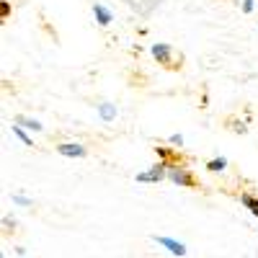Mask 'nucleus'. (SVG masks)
Masks as SVG:
<instances>
[{
    "label": "nucleus",
    "instance_id": "obj_3",
    "mask_svg": "<svg viewBox=\"0 0 258 258\" xmlns=\"http://www.w3.org/2000/svg\"><path fill=\"white\" fill-rule=\"evenodd\" d=\"M165 176H168V165H165V163H158V165L150 168L147 173H140L137 181H140V183H160Z\"/></svg>",
    "mask_w": 258,
    "mask_h": 258
},
{
    "label": "nucleus",
    "instance_id": "obj_12",
    "mask_svg": "<svg viewBox=\"0 0 258 258\" xmlns=\"http://www.w3.org/2000/svg\"><path fill=\"white\" fill-rule=\"evenodd\" d=\"M13 135H16V137H18L21 142H24V145H31V137H29V135H26V132H24V129H21V126H18V124L13 126Z\"/></svg>",
    "mask_w": 258,
    "mask_h": 258
},
{
    "label": "nucleus",
    "instance_id": "obj_17",
    "mask_svg": "<svg viewBox=\"0 0 258 258\" xmlns=\"http://www.w3.org/2000/svg\"><path fill=\"white\" fill-rule=\"evenodd\" d=\"M232 3H240V0H232Z\"/></svg>",
    "mask_w": 258,
    "mask_h": 258
},
{
    "label": "nucleus",
    "instance_id": "obj_13",
    "mask_svg": "<svg viewBox=\"0 0 258 258\" xmlns=\"http://www.w3.org/2000/svg\"><path fill=\"white\" fill-rule=\"evenodd\" d=\"M11 16V3L8 0H3V3H0V21H6Z\"/></svg>",
    "mask_w": 258,
    "mask_h": 258
},
{
    "label": "nucleus",
    "instance_id": "obj_1",
    "mask_svg": "<svg viewBox=\"0 0 258 258\" xmlns=\"http://www.w3.org/2000/svg\"><path fill=\"white\" fill-rule=\"evenodd\" d=\"M168 178L173 181V183H178V186H188V188H197V186H199V181L194 178L191 170H186V168H181V165L168 168Z\"/></svg>",
    "mask_w": 258,
    "mask_h": 258
},
{
    "label": "nucleus",
    "instance_id": "obj_10",
    "mask_svg": "<svg viewBox=\"0 0 258 258\" xmlns=\"http://www.w3.org/2000/svg\"><path fill=\"white\" fill-rule=\"evenodd\" d=\"M16 124L18 126H26V129H36V132L41 129V124L36 119H29V116H16Z\"/></svg>",
    "mask_w": 258,
    "mask_h": 258
},
{
    "label": "nucleus",
    "instance_id": "obj_15",
    "mask_svg": "<svg viewBox=\"0 0 258 258\" xmlns=\"http://www.w3.org/2000/svg\"><path fill=\"white\" fill-rule=\"evenodd\" d=\"M243 11H245V13L253 11V0H245V3H243Z\"/></svg>",
    "mask_w": 258,
    "mask_h": 258
},
{
    "label": "nucleus",
    "instance_id": "obj_2",
    "mask_svg": "<svg viewBox=\"0 0 258 258\" xmlns=\"http://www.w3.org/2000/svg\"><path fill=\"white\" fill-rule=\"evenodd\" d=\"M153 57L168 70H178L176 62H173V47L170 44H153Z\"/></svg>",
    "mask_w": 258,
    "mask_h": 258
},
{
    "label": "nucleus",
    "instance_id": "obj_4",
    "mask_svg": "<svg viewBox=\"0 0 258 258\" xmlns=\"http://www.w3.org/2000/svg\"><path fill=\"white\" fill-rule=\"evenodd\" d=\"M57 153L62 155V158H85V145H80V142H62V145H57Z\"/></svg>",
    "mask_w": 258,
    "mask_h": 258
},
{
    "label": "nucleus",
    "instance_id": "obj_11",
    "mask_svg": "<svg viewBox=\"0 0 258 258\" xmlns=\"http://www.w3.org/2000/svg\"><path fill=\"white\" fill-rule=\"evenodd\" d=\"M225 168H227V160L225 158H214V160L207 163V170H212V173H220V170H225Z\"/></svg>",
    "mask_w": 258,
    "mask_h": 258
},
{
    "label": "nucleus",
    "instance_id": "obj_6",
    "mask_svg": "<svg viewBox=\"0 0 258 258\" xmlns=\"http://www.w3.org/2000/svg\"><path fill=\"white\" fill-rule=\"evenodd\" d=\"M124 3L132 8L135 13L147 16V13H153V11H155V6H160V0H124Z\"/></svg>",
    "mask_w": 258,
    "mask_h": 258
},
{
    "label": "nucleus",
    "instance_id": "obj_7",
    "mask_svg": "<svg viewBox=\"0 0 258 258\" xmlns=\"http://www.w3.org/2000/svg\"><path fill=\"white\" fill-rule=\"evenodd\" d=\"M93 16H96V21L101 26H109L111 21H114V16H111V11H106L103 6H93Z\"/></svg>",
    "mask_w": 258,
    "mask_h": 258
},
{
    "label": "nucleus",
    "instance_id": "obj_9",
    "mask_svg": "<svg viewBox=\"0 0 258 258\" xmlns=\"http://www.w3.org/2000/svg\"><path fill=\"white\" fill-rule=\"evenodd\" d=\"M98 114L103 121H114L116 119V109H114V103H101L98 106Z\"/></svg>",
    "mask_w": 258,
    "mask_h": 258
},
{
    "label": "nucleus",
    "instance_id": "obj_14",
    "mask_svg": "<svg viewBox=\"0 0 258 258\" xmlns=\"http://www.w3.org/2000/svg\"><path fill=\"white\" fill-rule=\"evenodd\" d=\"M13 202L21 204V207H29V204H31V199H26V197H13Z\"/></svg>",
    "mask_w": 258,
    "mask_h": 258
},
{
    "label": "nucleus",
    "instance_id": "obj_5",
    "mask_svg": "<svg viewBox=\"0 0 258 258\" xmlns=\"http://www.w3.org/2000/svg\"><path fill=\"white\" fill-rule=\"evenodd\" d=\"M153 240H155L158 245L168 248L173 255H186V245H183V243H178V240H173V238H165V235H153Z\"/></svg>",
    "mask_w": 258,
    "mask_h": 258
},
{
    "label": "nucleus",
    "instance_id": "obj_8",
    "mask_svg": "<svg viewBox=\"0 0 258 258\" xmlns=\"http://www.w3.org/2000/svg\"><path fill=\"white\" fill-rule=\"evenodd\" d=\"M240 202H243V207L253 214V217H258V197H253V194H243Z\"/></svg>",
    "mask_w": 258,
    "mask_h": 258
},
{
    "label": "nucleus",
    "instance_id": "obj_16",
    "mask_svg": "<svg viewBox=\"0 0 258 258\" xmlns=\"http://www.w3.org/2000/svg\"><path fill=\"white\" fill-rule=\"evenodd\" d=\"M170 142H173V145H183V137L181 135H173V137H170Z\"/></svg>",
    "mask_w": 258,
    "mask_h": 258
}]
</instances>
